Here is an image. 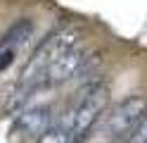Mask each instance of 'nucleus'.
I'll return each mask as SVG.
<instances>
[{"mask_svg":"<svg viewBox=\"0 0 147 143\" xmlns=\"http://www.w3.org/2000/svg\"><path fill=\"white\" fill-rule=\"evenodd\" d=\"M78 41H81V31H78V29H62V31L48 36L38 48H36V53L31 55L29 64L24 67L22 83H26V81H38L40 74L45 72V67H48L50 62H55L57 57H62L64 53L78 48Z\"/></svg>","mask_w":147,"mask_h":143,"instance_id":"1","label":"nucleus"},{"mask_svg":"<svg viewBox=\"0 0 147 143\" xmlns=\"http://www.w3.org/2000/svg\"><path fill=\"white\" fill-rule=\"evenodd\" d=\"M109 100V91L107 86H90L83 91L78 105L71 112L69 119V133H71V143H83L88 138V133L93 131L95 122L100 119V114L105 112Z\"/></svg>","mask_w":147,"mask_h":143,"instance_id":"2","label":"nucleus"},{"mask_svg":"<svg viewBox=\"0 0 147 143\" xmlns=\"http://www.w3.org/2000/svg\"><path fill=\"white\" fill-rule=\"evenodd\" d=\"M145 110H147V103H145L142 95H128L126 100L116 103L112 107V112L107 114L105 124H102L105 136H109V138H123L126 133L138 124V119L145 114Z\"/></svg>","mask_w":147,"mask_h":143,"instance_id":"3","label":"nucleus"},{"mask_svg":"<svg viewBox=\"0 0 147 143\" xmlns=\"http://www.w3.org/2000/svg\"><path fill=\"white\" fill-rule=\"evenodd\" d=\"M88 62V55L83 50H78V48H74V50L64 53L62 57H57L55 62H50L48 67H45V72L40 74V83L48 88V86H57V83H64L74 79V76H78L81 72H83V67Z\"/></svg>","mask_w":147,"mask_h":143,"instance_id":"4","label":"nucleus"},{"mask_svg":"<svg viewBox=\"0 0 147 143\" xmlns=\"http://www.w3.org/2000/svg\"><path fill=\"white\" fill-rule=\"evenodd\" d=\"M52 122V110L50 107H31L17 114L14 131H22L26 136H40Z\"/></svg>","mask_w":147,"mask_h":143,"instance_id":"5","label":"nucleus"},{"mask_svg":"<svg viewBox=\"0 0 147 143\" xmlns=\"http://www.w3.org/2000/svg\"><path fill=\"white\" fill-rule=\"evenodd\" d=\"M45 86L40 81H26V83H19V88H17L12 95H10V100L5 103V112L7 114H19L26 110V105H29L33 100V95L43 91Z\"/></svg>","mask_w":147,"mask_h":143,"instance_id":"6","label":"nucleus"},{"mask_svg":"<svg viewBox=\"0 0 147 143\" xmlns=\"http://www.w3.org/2000/svg\"><path fill=\"white\" fill-rule=\"evenodd\" d=\"M33 29H36L33 19H19V22H14L3 34V38H0V48H14V50H19V48L33 36Z\"/></svg>","mask_w":147,"mask_h":143,"instance_id":"7","label":"nucleus"},{"mask_svg":"<svg viewBox=\"0 0 147 143\" xmlns=\"http://www.w3.org/2000/svg\"><path fill=\"white\" fill-rule=\"evenodd\" d=\"M38 143H71V133H69V124H50L40 136Z\"/></svg>","mask_w":147,"mask_h":143,"instance_id":"8","label":"nucleus"},{"mask_svg":"<svg viewBox=\"0 0 147 143\" xmlns=\"http://www.w3.org/2000/svg\"><path fill=\"white\" fill-rule=\"evenodd\" d=\"M123 143H147V110L140 119H138V124L131 129L123 136Z\"/></svg>","mask_w":147,"mask_h":143,"instance_id":"9","label":"nucleus"},{"mask_svg":"<svg viewBox=\"0 0 147 143\" xmlns=\"http://www.w3.org/2000/svg\"><path fill=\"white\" fill-rule=\"evenodd\" d=\"M14 57H17L14 48H0V72L10 69V64L14 62Z\"/></svg>","mask_w":147,"mask_h":143,"instance_id":"10","label":"nucleus"}]
</instances>
